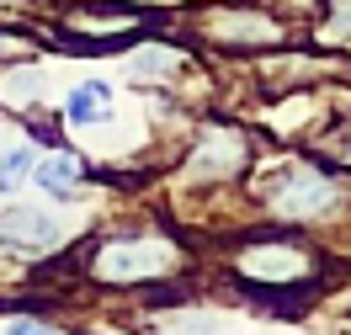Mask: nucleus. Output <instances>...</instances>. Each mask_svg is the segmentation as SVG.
Masks as SVG:
<instances>
[{
    "mask_svg": "<svg viewBox=\"0 0 351 335\" xmlns=\"http://www.w3.org/2000/svg\"><path fill=\"white\" fill-rule=\"evenodd\" d=\"M176 266V250L165 240H117V245H101L90 271L101 282H149V277H165Z\"/></svg>",
    "mask_w": 351,
    "mask_h": 335,
    "instance_id": "f257e3e1",
    "label": "nucleus"
},
{
    "mask_svg": "<svg viewBox=\"0 0 351 335\" xmlns=\"http://www.w3.org/2000/svg\"><path fill=\"white\" fill-rule=\"evenodd\" d=\"M240 271L256 277V282H304L314 266H308L298 250H287V245H256V250L240 256Z\"/></svg>",
    "mask_w": 351,
    "mask_h": 335,
    "instance_id": "f03ea898",
    "label": "nucleus"
},
{
    "mask_svg": "<svg viewBox=\"0 0 351 335\" xmlns=\"http://www.w3.org/2000/svg\"><path fill=\"white\" fill-rule=\"evenodd\" d=\"M32 86H38V75H11V80H5V96H11V101H27Z\"/></svg>",
    "mask_w": 351,
    "mask_h": 335,
    "instance_id": "1a4fd4ad",
    "label": "nucleus"
},
{
    "mask_svg": "<svg viewBox=\"0 0 351 335\" xmlns=\"http://www.w3.org/2000/svg\"><path fill=\"white\" fill-rule=\"evenodd\" d=\"M240 160H245V144H240L234 134H208L202 155L192 160V171H219V176H229Z\"/></svg>",
    "mask_w": 351,
    "mask_h": 335,
    "instance_id": "39448f33",
    "label": "nucleus"
},
{
    "mask_svg": "<svg viewBox=\"0 0 351 335\" xmlns=\"http://www.w3.org/2000/svg\"><path fill=\"white\" fill-rule=\"evenodd\" d=\"M32 171V149H11V155L0 160V192H16Z\"/></svg>",
    "mask_w": 351,
    "mask_h": 335,
    "instance_id": "6e6552de",
    "label": "nucleus"
},
{
    "mask_svg": "<svg viewBox=\"0 0 351 335\" xmlns=\"http://www.w3.org/2000/svg\"><path fill=\"white\" fill-rule=\"evenodd\" d=\"M53 234H59V223L43 213H11L0 223V240H11V245H53Z\"/></svg>",
    "mask_w": 351,
    "mask_h": 335,
    "instance_id": "20e7f679",
    "label": "nucleus"
},
{
    "mask_svg": "<svg viewBox=\"0 0 351 335\" xmlns=\"http://www.w3.org/2000/svg\"><path fill=\"white\" fill-rule=\"evenodd\" d=\"M11 335H53V330H48V325H32V319H16Z\"/></svg>",
    "mask_w": 351,
    "mask_h": 335,
    "instance_id": "9d476101",
    "label": "nucleus"
},
{
    "mask_svg": "<svg viewBox=\"0 0 351 335\" xmlns=\"http://www.w3.org/2000/svg\"><path fill=\"white\" fill-rule=\"evenodd\" d=\"M38 186L53 192V197H69V192L80 186V160L75 155H48L43 165H38Z\"/></svg>",
    "mask_w": 351,
    "mask_h": 335,
    "instance_id": "0eeeda50",
    "label": "nucleus"
},
{
    "mask_svg": "<svg viewBox=\"0 0 351 335\" xmlns=\"http://www.w3.org/2000/svg\"><path fill=\"white\" fill-rule=\"evenodd\" d=\"M69 123H101L112 112V90L101 86V80H90V86H75L69 90Z\"/></svg>",
    "mask_w": 351,
    "mask_h": 335,
    "instance_id": "423d86ee",
    "label": "nucleus"
},
{
    "mask_svg": "<svg viewBox=\"0 0 351 335\" xmlns=\"http://www.w3.org/2000/svg\"><path fill=\"white\" fill-rule=\"evenodd\" d=\"M271 202H277V213H287V219H308V213H319V208H330V202H335V186H330L325 176L298 171V176L287 181Z\"/></svg>",
    "mask_w": 351,
    "mask_h": 335,
    "instance_id": "7ed1b4c3",
    "label": "nucleus"
}]
</instances>
